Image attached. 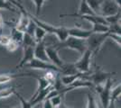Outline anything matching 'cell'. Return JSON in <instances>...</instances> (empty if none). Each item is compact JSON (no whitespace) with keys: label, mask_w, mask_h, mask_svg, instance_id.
I'll return each mask as SVG.
<instances>
[{"label":"cell","mask_w":121,"mask_h":108,"mask_svg":"<svg viewBox=\"0 0 121 108\" xmlns=\"http://www.w3.org/2000/svg\"><path fill=\"white\" fill-rule=\"evenodd\" d=\"M52 46L55 47L58 51L60 49H70V50L76 51L81 54H82L87 50L86 39L76 38L73 36H68L64 41H59Z\"/></svg>","instance_id":"6da1fadb"},{"label":"cell","mask_w":121,"mask_h":108,"mask_svg":"<svg viewBox=\"0 0 121 108\" xmlns=\"http://www.w3.org/2000/svg\"><path fill=\"white\" fill-rule=\"evenodd\" d=\"M28 16H29V17H30L32 20H34V22L37 25L42 27L47 33L55 34L56 37L58 38L59 41H64L66 38L69 36V34H68V30H67L66 27H62V26L57 27V26L52 25L50 24H47L45 22H43V21L39 20L38 17H36V16H33L30 14H28Z\"/></svg>","instance_id":"7a4b0ae2"},{"label":"cell","mask_w":121,"mask_h":108,"mask_svg":"<svg viewBox=\"0 0 121 108\" xmlns=\"http://www.w3.org/2000/svg\"><path fill=\"white\" fill-rule=\"evenodd\" d=\"M108 32H106V33L92 32L91 35L86 39L87 49L90 50L93 55H95L97 52L100 50L103 43L108 39Z\"/></svg>","instance_id":"3957f363"},{"label":"cell","mask_w":121,"mask_h":108,"mask_svg":"<svg viewBox=\"0 0 121 108\" xmlns=\"http://www.w3.org/2000/svg\"><path fill=\"white\" fill-rule=\"evenodd\" d=\"M115 74V72H106L100 67H98L91 76H87L86 74V77L84 78L90 80L93 85H103L108 78L112 77V76Z\"/></svg>","instance_id":"277c9868"},{"label":"cell","mask_w":121,"mask_h":108,"mask_svg":"<svg viewBox=\"0 0 121 108\" xmlns=\"http://www.w3.org/2000/svg\"><path fill=\"white\" fill-rule=\"evenodd\" d=\"M93 56L92 52L90 50H86L85 52L81 54V59L74 63V66L77 70L81 73H88L91 70V58Z\"/></svg>","instance_id":"5b68a950"},{"label":"cell","mask_w":121,"mask_h":108,"mask_svg":"<svg viewBox=\"0 0 121 108\" xmlns=\"http://www.w3.org/2000/svg\"><path fill=\"white\" fill-rule=\"evenodd\" d=\"M25 67H29L31 68H35V69H40V70H52L60 73V68L56 67L55 65H53L52 63H50L48 61H43L40 60L38 59L34 58L30 62H28Z\"/></svg>","instance_id":"8992f818"},{"label":"cell","mask_w":121,"mask_h":108,"mask_svg":"<svg viewBox=\"0 0 121 108\" xmlns=\"http://www.w3.org/2000/svg\"><path fill=\"white\" fill-rule=\"evenodd\" d=\"M120 11V6L117 5L113 0H104L99 8V15L103 17L115 15Z\"/></svg>","instance_id":"52a82bcc"},{"label":"cell","mask_w":121,"mask_h":108,"mask_svg":"<svg viewBox=\"0 0 121 108\" xmlns=\"http://www.w3.org/2000/svg\"><path fill=\"white\" fill-rule=\"evenodd\" d=\"M112 78H108L106 82L103 84L102 89L100 92L99 93V98H100V104L102 108H107L108 105L109 104L110 102V93H111V88H112Z\"/></svg>","instance_id":"ba28073f"},{"label":"cell","mask_w":121,"mask_h":108,"mask_svg":"<svg viewBox=\"0 0 121 108\" xmlns=\"http://www.w3.org/2000/svg\"><path fill=\"white\" fill-rule=\"evenodd\" d=\"M46 53H47V56H48L50 62H52L53 65H55L56 67L59 68L60 70V68L62 67L64 61L59 56L58 50L52 45V46H47L46 47Z\"/></svg>","instance_id":"9c48e42d"},{"label":"cell","mask_w":121,"mask_h":108,"mask_svg":"<svg viewBox=\"0 0 121 108\" xmlns=\"http://www.w3.org/2000/svg\"><path fill=\"white\" fill-rule=\"evenodd\" d=\"M34 55L35 59H38L40 60H43V61L50 62L47 53H46V45L44 40L42 41H39L35 44V46L34 48Z\"/></svg>","instance_id":"30bf717a"},{"label":"cell","mask_w":121,"mask_h":108,"mask_svg":"<svg viewBox=\"0 0 121 108\" xmlns=\"http://www.w3.org/2000/svg\"><path fill=\"white\" fill-rule=\"evenodd\" d=\"M34 48L32 46H24L23 47V57L21 59V61L19 64L16 66V68H21L25 67V65L30 62L34 58Z\"/></svg>","instance_id":"8fae6325"},{"label":"cell","mask_w":121,"mask_h":108,"mask_svg":"<svg viewBox=\"0 0 121 108\" xmlns=\"http://www.w3.org/2000/svg\"><path fill=\"white\" fill-rule=\"evenodd\" d=\"M67 30H68L69 36H73V37L81 38V39H87L92 33L91 29L85 30L80 27H71V28H67Z\"/></svg>","instance_id":"7c38bea8"},{"label":"cell","mask_w":121,"mask_h":108,"mask_svg":"<svg viewBox=\"0 0 121 108\" xmlns=\"http://www.w3.org/2000/svg\"><path fill=\"white\" fill-rule=\"evenodd\" d=\"M87 74V73H81V72H78L76 74L73 75H62L60 76V82L63 86L68 87V86H71L72 83L74 82L75 80H77L78 78L80 77H83V76Z\"/></svg>","instance_id":"4fadbf2b"},{"label":"cell","mask_w":121,"mask_h":108,"mask_svg":"<svg viewBox=\"0 0 121 108\" xmlns=\"http://www.w3.org/2000/svg\"><path fill=\"white\" fill-rule=\"evenodd\" d=\"M21 13H22V14H21L20 19L18 20V22H17V24H15V27L16 29H18L19 31L25 32V29H26V27H27L29 22H30V17H29L28 13H27L26 11H23V12H21Z\"/></svg>","instance_id":"5bb4252c"},{"label":"cell","mask_w":121,"mask_h":108,"mask_svg":"<svg viewBox=\"0 0 121 108\" xmlns=\"http://www.w3.org/2000/svg\"><path fill=\"white\" fill-rule=\"evenodd\" d=\"M77 68L74 66V63H63L62 67L60 68V74L61 75H73L78 73Z\"/></svg>","instance_id":"9a60e30c"},{"label":"cell","mask_w":121,"mask_h":108,"mask_svg":"<svg viewBox=\"0 0 121 108\" xmlns=\"http://www.w3.org/2000/svg\"><path fill=\"white\" fill-rule=\"evenodd\" d=\"M27 75H29V73H26V74H8V73L1 74L0 75V85L6 84V83L10 82L11 80H13L14 78L23 77V76H27Z\"/></svg>","instance_id":"2e32d148"},{"label":"cell","mask_w":121,"mask_h":108,"mask_svg":"<svg viewBox=\"0 0 121 108\" xmlns=\"http://www.w3.org/2000/svg\"><path fill=\"white\" fill-rule=\"evenodd\" d=\"M23 38H24V32L19 31L18 29H16L15 26H14L12 28V30H11V35H10L11 40L15 41L19 45H21L22 44V41H23Z\"/></svg>","instance_id":"e0dca14e"},{"label":"cell","mask_w":121,"mask_h":108,"mask_svg":"<svg viewBox=\"0 0 121 108\" xmlns=\"http://www.w3.org/2000/svg\"><path fill=\"white\" fill-rule=\"evenodd\" d=\"M77 14L78 15H94L95 13L91 10V8L89 6L86 0H81L79 11Z\"/></svg>","instance_id":"ac0fdd59"},{"label":"cell","mask_w":121,"mask_h":108,"mask_svg":"<svg viewBox=\"0 0 121 108\" xmlns=\"http://www.w3.org/2000/svg\"><path fill=\"white\" fill-rule=\"evenodd\" d=\"M92 32H97V33H106L108 32V25L105 24H92V28H91Z\"/></svg>","instance_id":"d6986e66"},{"label":"cell","mask_w":121,"mask_h":108,"mask_svg":"<svg viewBox=\"0 0 121 108\" xmlns=\"http://www.w3.org/2000/svg\"><path fill=\"white\" fill-rule=\"evenodd\" d=\"M46 34H47V32L42 27H40V26L38 25L36 26L35 30V33H34V38L35 40L36 43L39 42V41H43Z\"/></svg>","instance_id":"ffe728a7"},{"label":"cell","mask_w":121,"mask_h":108,"mask_svg":"<svg viewBox=\"0 0 121 108\" xmlns=\"http://www.w3.org/2000/svg\"><path fill=\"white\" fill-rule=\"evenodd\" d=\"M86 1H87L89 6L91 8V10L93 11L96 15H99L100 5L104 0H86Z\"/></svg>","instance_id":"44dd1931"},{"label":"cell","mask_w":121,"mask_h":108,"mask_svg":"<svg viewBox=\"0 0 121 108\" xmlns=\"http://www.w3.org/2000/svg\"><path fill=\"white\" fill-rule=\"evenodd\" d=\"M121 94V85H117L115 88H111L110 93V102L109 103H115L117 100H118L120 97Z\"/></svg>","instance_id":"7402d4cb"},{"label":"cell","mask_w":121,"mask_h":108,"mask_svg":"<svg viewBox=\"0 0 121 108\" xmlns=\"http://www.w3.org/2000/svg\"><path fill=\"white\" fill-rule=\"evenodd\" d=\"M59 74H60L59 72L52 71V70H47L46 73L44 74L43 77L45 78L48 82L50 83V85L52 86V85L54 84V82L56 81V78L59 76Z\"/></svg>","instance_id":"603a6c76"},{"label":"cell","mask_w":121,"mask_h":108,"mask_svg":"<svg viewBox=\"0 0 121 108\" xmlns=\"http://www.w3.org/2000/svg\"><path fill=\"white\" fill-rule=\"evenodd\" d=\"M36 44L35 40L34 38V36L29 35L28 33L24 32V38H23V41H22V45L24 46H32L35 47Z\"/></svg>","instance_id":"cb8c5ba5"},{"label":"cell","mask_w":121,"mask_h":108,"mask_svg":"<svg viewBox=\"0 0 121 108\" xmlns=\"http://www.w3.org/2000/svg\"><path fill=\"white\" fill-rule=\"evenodd\" d=\"M0 9H4V10L11 11V12H16L17 7L15 6L8 0H0Z\"/></svg>","instance_id":"d4e9b609"},{"label":"cell","mask_w":121,"mask_h":108,"mask_svg":"<svg viewBox=\"0 0 121 108\" xmlns=\"http://www.w3.org/2000/svg\"><path fill=\"white\" fill-rule=\"evenodd\" d=\"M104 19H105V21H106V23L108 25L119 23V22H120V11L117 12V13L115 14V15H112V16L104 17Z\"/></svg>","instance_id":"484cf974"},{"label":"cell","mask_w":121,"mask_h":108,"mask_svg":"<svg viewBox=\"0 0 121 108\" xmlns=\"http://www.w3.org/2000/svg\"><path fill=\"white\" fill-rule=\"evenodd\" d=\"M88 102H87V107L86 108H101L100 103H97L94 96L91 95V93H88Z\"/></svg>","instance_id":"4316f807"},{"label":"cell","mask_w":121,"mask_h":108,"mask_svg":"<svg viewBox=\"0 0 121 108\" xmlns=\"http://www.w3.org/2000/svg\"><path fill=\"white\" fill-rule=\"evenodd\" d=\"M62 96H63V95H57V96H52V97L49 98L52 107L53 108L60 107L61 103H62Z\"/></svg>","instance_id":"83f0119b"},{"label":"cell","mask_w":121,"mask_h":108,"mask_svg":"<svg viewBox=\"0 0 121 108\" xmlns=\"http://www.w3.org/2000/svg\"><path fill=\"white\" fill-rule=\"evenodd\" d=\"M36 79H37V81H38V88H37V91H41V90H43V89H45V88H49L50 86V83L48 82L47 80H46L45 78L43 77H36Z\"/></svg>","instance_id":"f1b7e54d"},{"label":"cell","mask_w":121,"mask_h":108,"mask_svg":"<svg viewBox=\"0 0 121 108\" xmlns=\"http://www.w3.org/2000/svg\"><path fill=\"white\" fill-rule=\"evenodd\" d=\"M15 91V88H5V89H2V90H0V99L9 97L10 96L14 95Z\"/></svg>","instance_id":"f546056e"},{"label":"cell","mask_w":121,"mask_h":108,"mask_svg":"<svg viewBox=\"0 0 121 108\" xmlns=\"http://www.w3.org/2000/svg\"><path fill=\"white\" fill-rule=\"evenodd\" d=\"M14 94H15V96L18 97V99L20 100L21 104H22V108H33V105H32V104H31L30 101H26L25 98L23 97L19 93L16 92V91H15Z\"/></svg>","instance_id":"4dcf8cb0"},{"label":"cell","mask_w":121,"mask_h":108,"mask_svg":"<svg viewBox=\"0 0 121 108\" xmlns=\"http://www.w3.org/2000/svg\"><path fill=\"white\" fill-rule=\"evenodd\" d=\"M34 2V4L35 5V13H36V17L40 16L41 11H42V8L44 5V2L45 0H31Z\"/></svg>","instance_id":"1f68e13d"},{"label":"cell","mask_w":121,"mask_h":108,"mask_svg":"<svg viewBox=\"0 0 121 108\" xmlns=\"http://www.w3.org/2000/svg\"><path fill=\"white\" fill-rule=\"evenodd\" d=\"M36 26H37V24L34 22V20H32L30 18V22H29L28 25L26 27L25 32L28 33V34L31 36H34V33H35V30Z\"/></svg>","instance_id":"d6a6232c"},{"label":"cell","mask_w":121,"mask_h":108,"mask_svg":"<svg viewBox=\"0 0 121 108\" xmlns=\"http://www.w3.org/2000/svg\"><path fill=\"white\" fill-rule=\"evenodd\" d=\"M121 28L120 24H109L108 25V33H117V34H120Z\"/></svg>","instance_id":"836d02e7"},{"label":"cell","mask_w":121,"mask_h":108,"mask_svg":"<svg viewBox=\"0 0 121 108\" xmlns=\"http://www.w3.org/2000/svg\"><path fill=\"white\" fill-rule=\"evenodd\" d=\"M19 46H20V45H19L17 42H15V41H13V40H10V41L8 42V44L5 46V49L9 52H14L19 48Z\"/></svg>","instance_id":"e575fe53"},{"label":"cell","mask_w":121,"mask_h":108,"mask_svg":"<svg viewBox=\"0 0 121 108\" xmlns=\"http://www.w3.org/2000/svg\"><path fill=\"white\" fill-rule=\"evenodd\" d=\"M108 38H110L113 41H115L117 44L120 48L121 45V36L120 34H117V33H108Z\"/></svg>","instance_id":"d590c367"},{"label":"cell","mask_w":121,"mask_h":108,"mask_svg":"<svg viewBox=\"0 0 121 108\" xmlns=\"http://www.w3.org/2000/svg\"><path fill=\"white\" fill-rule=\"evenodd\" d=\"M10 40H11L10 37H8V36H6V35H2V34H0V45L5 47L8 44V42L10 41Z\"/></svg>","instance_id":"8d00e7d4"},{"label":"cell","mask_w":121,"mask_h":108,"mask_svg":"<svg viewBox=\"0 0 121 108\" xmlns=\"http://www.w3.org/2000/svg\"><path fill=\"white\" fill-rule=\"evenodd\" d=\"M43 108H53L52 104L50 102V99L49 98H45L43 100Z\"/></svg>","instance_id":"74e56055"},{"label":"cell","mask_w":121,"mask_h":108,"mask_svg":"<svg viewBox=\"0 0 121 108\" xmlns=\"http://www.w3.org/2000/svg\"><path fill=\"white\" fill-rule=\"evenodd\" d=\"M107 108H119V107H117L116 105H115V103H109V104L108 105Z\"/></svg>","instance_id":"f35d334b"},{"label":"cell","mask_w":121,"mask_h":108,"mask_svg":"<svg viewBox=\"0 0 121 108\" xmlns=\"http://www.w3.org/2000/svg\"><path fill=\"white\" fill-rule=\"evenodd\" d=\"M113 1H114V2H115V3H116L117 5H118V6H120L121 5V4H120V0H113Z\"/></svg>","instance_id":"ab89813d"},{"label":"cell","mask_w":121,"mask_h":108,"mask_svg":"<svg viewBox=\"0 0 121 108\" xmlns=\"http://www.w3.org/2000/svg\"><path fill=\"white\" fill-rule=\"evenodd\" d=\"M60 106H61V105H60ZM60 108H68V107H66V106H61Z\"/></svg>","instance_id":"60d3db41"},{"label":"cell","mask_w":121,"mask_h":108,"mask_svg":"<svg viewBox=\"0 0 121 108\" xmlns=\"http://www.w3.org/2000/svg\"><path fill=\"white\" fill-rule=\"evenodd\" d=\"M12 108H18V107H12Z\"/></svg>","instance_id":"b9f144b4"},{"label":"cell","mask_w":121,"mask_h":108,"mask_svg":"<svg viewBox=\"0 0 121 108\" xmlns=\"http://www.w3.org/2000/svg\"><path fill=\"white\" fill-rule=\"evenodd\" d=\"M19 1H20V0H19Z\"/></svg>","instance_id":"7bdbcfd3"},{"label":"cell","mask_w":121,"mask_h":108,"mask_svg":"<svg viewBox=\"0 0 121 108\" xmlns=\"http://www.w3.org/2000/svg\"><path fill=\"white\" fill-rule=\"evenodd\" d=\"M101 108H102V107H101Z\"/></svg>","instance_id":"ee69618b"}]
</instances>
